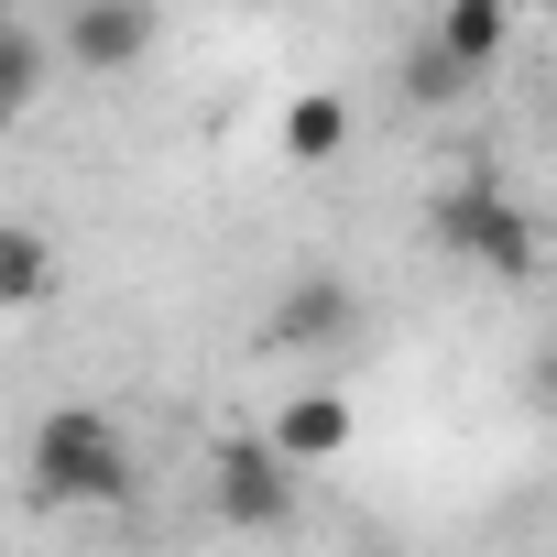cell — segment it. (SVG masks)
<instances>
[{"instance_id":"30bf717a","label":"cell","mask_w":557,"mask_h":557,"mask_svg":"<svg viewBox=\"0 0 557 557\" xmlns=\"http://www.w3.org/2000/svg\"><path fill=\"white\" fill-rule=\"evenodd\" d=\"M350 153V99L339 88H296L285 99V164H339Z\"/></svg>"},{"instance_id":"6da1fadb","label":"cell","mask_w":557,"mask_h":557,"mask_svg":"<svg viewBox=\"0 0 557 557\" xmlns=\"http://www.w3.org/2000/svg\"><path fill=\"white\" fill-rule=\"evenodd\" d=\"M23 470H34V503H66V513H110V503H132V437H121V416H99V405H55V416H34Z\"/></svg>"},{"instance_id":"9c48e42d","label":"cell","mask_w":557,"mask_h":557,"mask_svg":"<svg viewBox=\"0 0 557 557\" xmlns=\"http://www.w3.org/2000/svg\"><path fill=\"white\" fill-rule=\"evenodd\" d=\"M45 77H55V34H34V23L0 12V143L23 132V110L45 99Z\"/></svg>"},{"instance_id":"52a82bcc","label":"cell","mask_w":557,"mask_h":557,"mask_svg":"<svg viewBox=\"0 0 557 557\" xmlns=\"http://www.w3.org/2000/svg\"><path fill=\"white\" fill-rule=\"evenodd\" d=\"M426 55H437L448 77H492V66L513 55V0H448L437 34H426Z\"/></svg>"},{"instance_id":"277c9868","label":"cell","mask_w":557,"mask_h":557,"mask_svg":"<svg viewBox=\"0 0 557 557\" xmlns=\"http://www.w3.org/2000/svg\"><path fill=\"white\" fill-rule=\"evenodd\" d=\"M153 0H88V12H66V34H55V55L77 66V77H121V66H143L153 55Z\"/></svg>"},{"instance_id":"4fadbf2b","label":"cell","mask_w":557,"mask_h":557,"mask_svg":"<svg viewBox=\"0 0 557 557\" xmlns=\"http://www.w3.org/2000/svg\"><path fill=\"white\" fill-rule=\"evenodd\" d=\"M546 132H557V110H546Z\"/></svg>"},{"instance_id":"5b68a950","label":"cell","mask_w":557,"mask_h":557,"mask_svg":"<svg viewBox=\"0 0 557 557\" xmlns=\"http://www.w3.org/2000/svg\"><path fill=\"white\" fill-rule=\"evenodd\" d=\"M350 437H361V416H350V394H339V383H307V394H285V405H273V426H262V448L285 459L296 481H307V470H329Z\"/></svg>"},{"instance_id":"ba28073f","label":"cell","mask_w":557,"mask_h":557,"mask_svg":"<svg viewBox=\"0 0 557 557\" xmlns=\"http://www.w3.org/2000/svg\"><path fill=\"white\" fill-rule=\"evenodd\" d=\"M55 285H66L55 240H45L34 219H0V318H34V307H55Z\"/></svg>"},{"instance_id":"8992f818","label":"cell","mask_w":557,"mask_h":557,"mask_svg":"<svg viewBox=\"0 0 557 557\" xmlns=\"http://www.w3.org/2000/svg\"><path fill=\"white\" fill-rule=\"evenodd\" d=\"M350 329H361V285L318 262V273H296V285L273 296V329H262V339H273V350H339Z\"/></svg>"},{"instance_id":"3957f363","label":"cell","mask_w":557,"mask_h":557,"mask_svg":"<svg viewBox=\"0 0 557 557\" xmlns=\"http://www.w3.org/2000/svg\"><path fill=\"white\" fill-rule=\"evenodd\" d=\"M296 470L273 459L262 437H219L208 448V503H219V524H240V535H285L296 524Z\"/></svg>"},{"instance_id":"7a4b0ae2","label":"cell","mask_w":557,"mask_h":557,"mask_svg":"<svg viewBox=\"0 0 557 557\" xmlns=\"http://www.w3.org/2000/svg\"><path fill=\"white\" fill-rule=\"evenodd\" d=\"M426 240L448 251V262H470V273H492V285H524L535 273V219L503 197V175H448L437 197H426Z\"/></svg>"},{"instance_id":"7c38bea8","label":"cell","mask_w":557,"mask_h":557,"mask_svg":"<svg viewBox=\"0 0 557 557\" xmlns=\"http://www.w3.org/2000/svg\"><path fill=\"white\" fill-rule=\"evenodd\" d=\"M535 383H546V405H557V350H546V372H535Z\"/></svg>"},{"instance_id":"8fae6325","label":"cell","mask_w":557,"mask_h":557,"mask_svg":"<svg viewBox=\"0 0 557 557\" xmlns=\"http://www.w3.org/2000/svg\"><path fill=\"white\" fill-rule=\"evenodd\" d=\"M405 99H426V110H448V99H470V77H448V66H437V55L416 45V55H405Z\"/></svg>"}]
</instances>
